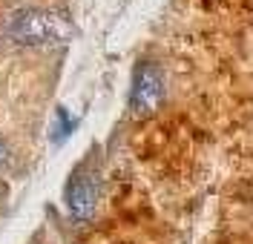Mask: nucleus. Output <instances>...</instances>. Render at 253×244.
Returning a JSON list of instances; mask_svg holds the SVG:
<instances>
[{"label": "nucleus", "mask_w": 253, "mask_h": 244, "mask_svg": "<svg viewBox=\"0 0 253 244\" xmlns=\"http://www.w3.org/2000/svg\"><path fill=\"white\" fill-rule=\"evenodd\" d=\"M6 161H9V149H6V144H3V141H0V167H3Z\"/></svg>", "instance_id": "obj_5"}, {"label": "nucleus", "mask_w": 253, "mask_h": 244, "mask_svg": "<svg viewBox=\"0 0 253 244\" xmlns=\"http://www.w3.org/2000/svg\"><path fill=\"white\" fill-rule=\"evenodd\" d=\"M69 35H72L69 17L49 12V9H20L9 20V37L23 46L63 43Z\"/></svg>", "instance_id": "obj_1"}, {"label": "nucleus", "mask_w": 253, "mask_h": 244, "mask_svg": "<svg viewBox=\"0 0 253 244\" xmlns=\"http://www.w3.org/2000/svg\"><path fill=\"white\" fill-rule=\"evenodd\" d=\"M164 95V81L161 72L150 64H138L135 75H132V92H129V109L138 115H150L161 104Z\"/></svg>", "instance_id": "obj_2"}, {"label": "nucleus", "mask_w": 253, "mask_h": 244, "mask_svg": "<svg viewBox=\"0 0 253 244\" xmlns=\"http://www.w3.org/2000/svg\"><path fill=\"white\" fill-rule=\"evenodd\" d=\"M95 204H98V181L89 175V173H75L69 187H66V207L72 212V218H89L95 212Z\"/></svg>", "instance_id": "obj_3"}, {"label": "nucleus", "mask_w": 253, "mask_h": 244, "mask_svg": "<svg viewBox=\"0 0 253 244\" xmlns=\"http://www.w3.org/2000/svg\"><path fill=\"white\" fill-rule=\"evenodd\" d=\"M69 132H72V124H69L66 112H58V130L52 132V135H55V141H63V138H66Z\"/></svg>", "instance_id": "obj_4"}]
</instances>
